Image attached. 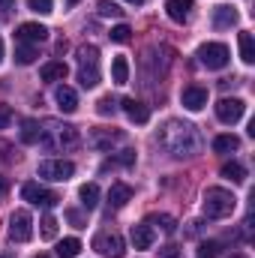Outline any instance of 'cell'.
Listing matches in <instances>:
<instances>
[{
	"instance_id": "obj_1",
	"label": "cell",
	"mask_w": 255,
	"mask_h": 258,
	"mask_svg": "<svg viewBox=\"0 0 255 258\" xmlns=\"http://www.w3.org/2000/svg\"><path fill=\"white\" fill-rule=\"evenodd\" d=\"M159 144L174 156V159H189L201 150V135L192 123L183 120H168L159 129Z\"/></svg>"
},
{
	"instance_id": "obj_2",
	"label": "cell",
	"mask_w": 255,
	"mask_h": 258,
	"mask_svg": "<svg viewBox=\"0 0 255 258\" xmlns=\"http://www.w3.org/2000/svg\"><path fill=\"white\" fill-rule=\"evenodd\" d=\"M39 144L45 147V150H69V147H75L78 144V129L69 126V123H54V120H48L42 132H39Z\"/></svg>"
},
{
	"instance_id": "obj_3",
	"label": "cell",
	"mask_w": 255,
	"mask_h": 258,
	"mask_svg": "<svg viewBox=\"0 0 255 258\" xmlns=\"http://www.w3.org/2000/svg\"><path fill=\"white\" fill-rule=\"evenodd\" d=\"M201 207H204V216H207V219H225V216L234 213L237 198L228 192V189H222V186H210V189L204 192Z\"/></svg>"
},
{
	"instance_id": "obj_4",
	"label": "cell",
	"mask_w": 255,
	"mask_h": 258,
	"mask_svg": "<svg viewBox=\"0 0 255 258\" xmlns=\"http://www.w3.org/2000/svg\"><path fill=\"white\" fill-rule=\"evenodd\" d=\"M78 81H81V87H96L99 84V48L96 45H81L78 48Z\"/></svg>"
},
{
	"instance_id": "obj_5",
	"label": "cell",
	"mask_w": 255,
	"mask_h": 258,
	"mask_svg": "<svg viewBox=\"0 0 255 258\" xmlns=\"http://www.w3.org/2000/svg\"><path fill=\"white\" fill-rule=\"evenodd\" d=\"M228 48L222 45V42H204L201 48H198V60L201 66H207V69H225L228 66Z\"/></svg>"
},
{
	"instance_id": "obj_6",
	"label": "cell",
	"mask_w": 255,
	"mask_h": 258,
	"mask_svg": "<svg viewBox=\"0 0 255 258\" xmlns=\"http://www.w3.org/2000/svg\"><path fill=\"white\" fill-rule=\"evenodd\" d=\"M93 249H96L99 255H105V258H123L126 255L123 237L114 234V231H102V234H96V237H93Z\"/></svg>"
},
{
	"instance_id": "obj_7",
	"label": "cell",
	"mask_w": 255,
	"mask_h": 258,
	"mask_svg": "<svg viewBox=\"0 0 255 258\" xmlns=\"http://www.w3.org/2000/svg\"><path fill=\"white\" fill-rule=\"evenodd\" d=\"M72 174H75V165L69 159H45V162H39V177H45V180L63 183Z\"/></svg>"
},
{
	"instance_id": "obj_8",
	"label": "cell",
	"mask_w": 255,
	"mask_h": 258,
	"mask_svg": "<svg viewBox=\"0 0 255 258\" xmlns=\"http://www.w3.org/2000/svg\"><path fill=\"white\" fill-rule=\"evenodd\" d=\"M9 237H12L15 243H27V240L33 237V219H30L27 210H15V213L9 216Z\"/></svg>"
},
{
	"instance_id": "obj_9",
	"label": "cell",
	"mask_w": 255,
	"mask_h": 258,
	"mask_svg": "<svg viewBox=\"0 0 255 258\" xmlns=\"http://www.w3.org/2000/svg\"><path fill=\"white\" fill-rule=\"evenodd\" d=\"M243 111H246V105H243V99H237V96H222L219 102H216V117L222 120V123H228V126H234L240 117H243Z\"/></svg>"
},
{
	"instance_id": "obj_10",
	"label": "cell",
	"mask_w": 255,
	"mask_h": 258,
	"mask_svg": "<svg viewBox=\"0 0 255 258\" xmlns=\"http://www.w3.org/2000/svg\"><path fill=\"white\" fill-rule=\"evenodd\" d=\"M21 198L30 201V204H36V207H54L60 201V195L45 189V186H39V183H24L21 186Z\"/></svg>"
},
{
	"instance_id": "obj_11",
	"label": "cell",
	"mask_w": 255,
	"mask_h": 258,
	"mask_svg": "<svg viewBox=\"0 0 255 258\" xmlns=\"http://www.w3.org/2000/svg\"><path fill=\"white\" fill-rule=\"evenodd\" d=\"M15 39L24 42V45H39V42L48 39V27L45 24H36V21H24V24H18Z\"/></svg>"
},
{
	"instance_id": "obj_12",
	"label": "cell",
	"mask_w": 255,
	"mask_h": 258,
	"mask_svg": "<svg viewBox=\"0 0 255 258\" xmlns=\"http://www.w3.org/2000/svg\"><path fill=\"white\" fill-rule=\"evenodd\" d=\"M180 102H183V108H189V111H201V108L207 105V87H201V84H189V87H183Z\"/></svg>"
},
{
	"instance_id": "obj_13",
	"label": "cell",
	"mask_w": 255,
	"mask_h": 258,
	"mask_svg": "<svg viewBox=\"0 0 255 258\" xmlns=\"http://www.w3.org/2000/svg\"><path fill=\"white\" fill-rule=\"evenodd\" d=\"M192 9H195V3H192V0H168V3H165V12H168V18H171V21H177V24L189 21Z\"/></svg>"
},
{
	"instance_id": "obj_14",
	"label": "cell",
	"mask_w": 255,
	"mask_h": 258,
	"mask_svg": "<svg viewBox=\"0 0 255 258\" xmlns=\"http://www.w3.org/2000/svg\"><path fill=\"white\" fill-rule=\"evenodd\" d=\"M54 102H57V108H60L63 114H72V111L78 108V93H75L72 87L60 84V87L54 90Z\"/></svg>"
},
{
	"instance_id": "obj_15",
	"label": "cell",
	"mask_w": 255,
	"mask_h": 258,
	"mask_svg": "<svg viewBox=\"0 0 255 258\" xmlns=\"http://www.w3.org/2000/svg\"><path fill=\"white\" fill-rule=\"evenodd\" d=\"M153 240H156V234H153L150 222L132 225V246H135V249H150V246H153Z\"/></svg>"
},
{
	"instance_id": "obj_16",
	"label": "cell",
	"mask_w": 255,
	"mask_h": 258,
	"mask_svg": "<svg viewBox=\"0 0 255 258\" xmlns=\"http://www.w3.org/2000/svg\"><path fill=\"white\" fill-rule=\"evenodd\" d=\"M123 111H126V117L132 123H147L150 120V108L138 99H123Z\"/></svg>"
},
{
	"instance_id": "obj_17",
	"label": "cell",
	"mask_w": 255,
	"mask_h": 258,
	"mask_svg": "<svg viewBox=\"0 0 255 258\" xmlns=\"http://www.w3.org/2000/svg\"><path fill=\"white\" fill-rule=\"evenodd\" d=\"M237 24V12L231 9V6H216L213 9V27L216 30H228V27H234Z\"/></svg>"
},
{
	"instance_id": "obj_18",
	"label": "cell",
	"mask_w": 255,
	"mask_h": 258,
	"mask_svg": "<svg viewBox=\"0 0 255 258\" xmlns=\"http://www.w3.org/2000/svg\"><path fill=\"white\" fill-rule=\"evenodd\" d=\"M39 75H42V81H63L69 75V66L63 60H51V63H45L39 69Z\"/></svg>"
},
{
	"instance_id": "obj_19",
	"label": "cell",
	"mask_w": 255,
	"mask_h": 258,
	"mask_svg": "<svg viewBox=\"0 0 255 258\" xmlns=\"http://www.w3.org/2000/svg\"><path fill=\"white\" fill-rule=\"evenodd\" d=\"M117 141H120V132H102V129H96V132L90 135V144H93L96 150H111Z\"/></svg>"
},
{
	"instance_id": "obj_20",
	"label": "cell",
	"mask_w": 255,
	"mask_h": 258,
	"mask_svg": "<svg viewBox=\"0 0 255 258\" xmlns=\"http://www.w3.org/2000/svg\"><path fill=\"white\" fill-rule=\"evenodd\" d=\"M129 198H132V186H126V183H111V189H108L111 207H123Z\"/></svg>"
},
{
	"instance_id": "obj_21",
	"label": "cell",
	"mask_w": 255,
	"mask_h": 258,
	"mask_svg": "<svg viewBox=\"0 0 255 258\" xmlns=\"http://www.w3.org/2000/svg\"><path fill=\"white\" fill-rule=\"evenodd\" d=\"M39 132H42V126L36 120H21L18 138H21V144H39Z\"/></svg>"
},
{
	"instance_id": "obj_22",
	"label": "cell",
	"mask_w": 255,
	"mask_h": 258,
	"mask_svg": "<svg viewBox=\"0 0 255 258\" xmlns=\"http://www.w3.org/2000/svg\"><path fill=\"white\" fill-rule=\"evenodd\" d=\"M237 42H240V57H243V63H255V39L249 30H243L240 36H237Z\"/></svg>"
},
{
	"instance_id": "obj_23",
	"label": "cell",
	"mask_w": 255,
	"mask_h": 258,
	"mask_svg": "<svg viewBox=\"0 0 255 258\" xmlns=\"http://www.w3.org/2000/svg\"><path fill=\"white\" fill-rule=\"evenodd\" d=\"M78 198H81V204H84L87 210H93V207L99 204V186H96V183H84V186L78 189Z\"/></svg>"
},
{
	"instance_id": "obj_24",
	"label": "cell",
	"mask_w": 255,
	"mask_h": 258,
	"mask_svg": "<svg viewBox=\"0 0 255 258\" xmlns=\"http://www.w3.org/2000/svg\"><path fill=\"white\" fill-rule=\"evenodd\" d=\"M240 147V138L237 135H216L213 138V150L216 153H231V150H237Z\"/></svg>"
},
{
	"instance_id": "obj_25",
	"label": "cell",
	"mask_w": 255,
	"mask_h": 258,
	"mask_svg": "<svg viewBox=\"0 0 255 258\" xmlns=\"http://www.w3.org/2000/svg\"><path fill=\"white\" fill-rule=\"evenodd\" d=\"M114 165H123V168H129V165H135V150H120L117 156L105 159V162H102V171H108V168H114Z\"/></svg>"
},
{
	"instance_id": "obj_26",
	"label": "cell",
	"mask_w": 255,
	"mask_h": 258,
	"mask_svg": "<svg viewBox=\"0 0 255 258\" xmlns=\"http://www.w3.org/2000/svg\"><path fill=\"white\" fill-rule=\"evenodd\" d=\"M81 252V240L78 237H66L57 243V258H75Z\"/></svg>"
},
{
	"instance_id": "obj_27",
	"label": "cell",
	"mask_w": 255,
	"mask_h": 258,
	"mask_svg": "<svg viewBox=\"0 0 255 258\" xmlns=\"http://www.w3.org/2000/svg\"><path fill=\"white\" fill-rule=\"evenodd\" d=\"M111 78H114V84H126L129 81V60L126 57H114V63H111Z\"/></svg>"
},
{
	"instance_id": "obj_28",
	"label": "cell",
	"mask_w": 255,
	"mask_h": 258,
	"mask_svg": "<svg viewBox=\"0 0 255 258\" xmlns=\"http://www.w3.org/2000/svg\"><path fill=\"white\" fill-rule=\"evenodd\" d=\"M195 255L198 258H219L222 255V243L219 240H201L198 249H195Z\"/></svg>"
},
{
	"instance_id": "obj_29",
	"label": "cell",
	"mask_w": 255,
	"mask_h": 258,
	"mask_svg": "<svg viewBox=\"0 0 255 258\" xmlns=\"http://www.w3.org/2000/svg\"><path fill=\"white\" fill-rule=\"evenodd\" d=\"M222 177H228V180H234V183H243V180H246V168H243L240 162H225V165H222Z\"/></svg>"
},
{
	"instance_id": "obj_30",
	"label": "cell",
	"mask_w": 255,
	"mask_h": 258,
	"mask_svg": "<svg viewBox=\"0 0 255 258\" xmlns=\"http://www.w3.org/2000/svg\"><path fill=\"white\" fill-rule=\"evenodd\" d=\"M33 60H36V48H33V45H24V42H21V45L15 48V63L30 66Z\"/></svg>"
},
{
	"instance_id": "obj_31",
	"label": "cell",
	"mask_w": 255,
	"mask_h": 258,
	"mask_svg": "<svg viewBox=\"0 0 255 258\" xmlns=\"http://www.w3.org/2000/svg\"><path fill=\"white\" fill-rule=\"evenodd\" d=\"M96 12H99L102 18H120V15H123V9H120L117 3H111V0H99V3H96Z\"/></svg>"
},
{
	"instance_id": "obj_32",
	"label": "cell",
	"mask_w": 255,
	"mask_h": 258,
	"mask_svg": "<svg viewBox=\"0 0 255 258\" xmlns=\"http://www.w3.org/2000/svg\"><path fill=\"white\" fill-rule=\"evenodd\" d=\"M147 222H159V228H162L165 234H174V231H177V222H174V216H168V213H156V216H150Z\"/></svg>"
},
{
	"instance_id": "obj_33",
	"label": "cell",
	"mask_w": 255,
	"mask_h": 258,
	"mask_svg": "<svg viewBox=\"0 0 255 258\" xmlns=\"http://www.w3.org/2000/svg\"><path fill=\"white\" fill-rule=\"evenodd\" d=\"M111 42H117V45H126L129 39H132V27L129 24H117V27H111Z\"/></svg>"
},
{
	"instance_id": "obj_34",
	"label": "cell",
	"mask_w": 255,
	"mask_h": 258,
	"mask_svg": "<svg viewBox=\"0 0 255 258\" xmlns=\"http://www.w3.org/2000/svg\"><path fill=\"white\" fill-rule=\"evenodd\" d=\"M39 225H42V228H39L42 240H54V237H57V219H54V216H45Z\"/></svg>"
},
{
	"instance_id": "obj_35",
	"label": "cell",
	"mask_w": 255,
	"mask_h": 258,
	"mask_svg": "<svg viewBox=\"0 0 255 258\" xmlns=\"http://www.w3.org/2000/svg\"><path fill=\"white\" fill-rule=\"evenodd\" d=\"M117 111V102L111 99V96H102L99 102H96V114H102V117H108V114H114Z\"/></svg>"
},
{
	"instance_id": "obj_36",
	"label": "cell",
	"mask_w": 255,
	"mask_h": 258,
	"mask_svg": "<svg viewBox=\"0 0 255 258\" xmlns=\"http://www.w3.org/2000/svg\"><path fill=\"white\" fill-rule=\"evenodd\" d=\"M27 6H30L33 12H39V15H48V12L54 9V3H51V0H27Z\"/></svg>"
},
{
	"instance_id": "obj_37",
	"label": "cell",
	"mask_w": 255,
	"mask_h": 258,
	"mask_svg": "<svg viewBox=\"0 0 255 258\" xmlns=\"http://www.w3.org/2000/svg\"><path fill=\"white\" fill-rule=\"evenodd\" d=\"M12 117H15V111H12V105H6V102H0V129H6L12 123Z\"/></svg>"
},
{
	"instance_id": "obj_38",
	"label": "cell",
	"mask_w": 255,
	"mask_h": 258,
	"mask_svg": "<svg viewBox=\"0 0 255 258\" xmlns=\"http://www.w3.org/2000/svg\"><path fill=\"white\" fill-rule=\"evenodd\" d=\"M159 258H183V249H180V246H174V243H168V246H162V249H159Z\"/></svg>"
},
{
	"instance_id": "obj_39",
	"label": "cell",
	"mask_w": 255,
	"mask_h": 258,
	"mask_svg": "<svg viewBox=\"0 0 255 258\" xmlns=\"http://www.w3.org/2000/svg\"><path fill=\"white\" fill-rule=\"evenodd\" d=\"M66 219H69L75 228H84V216H81L78 210H66Z\"/></svg>"
},
{
	"instance_id": "obj_40",
	"label": "cell",
	"mask_w": 255,
	"mask_h": 258,
	"mask_svg": "<svg viewBox=\"0 0 255 258\" xmlns=\"http://www.w3.org/2000/svg\"><path fill=\"white\" fill-rule=\"evenodd\" d=\"M201 228H204V222H201V219H192L189 228H186V234H189V237H195V234H201Z\"/></svg>"
},
{
	"instance_id": "obj_41",
	"label": "cell",
	"mask_w": 255,
	"mask_h": 258,
	"mask_svg": "<svg viewBox=\"0 0 255 258\" xmlns=\"http://www.w3.org/2000/svg\"><path fill=\"white\" fill-rule=\"evenodd\" d=\"M6 192H9V180H6V177H0V201L6 198Z\"/></svg>"
},
{
	"instance_id": "obj_42",
	"label": "cell",
	"mask_w": 255,
	"mask_h": 258,
	"mask_svg": "<svg viewBox=\"0 0 255 258\" xmlns=\"http://www.w3.org/2000/svg\"><path fill=\"white\" fill-rule=\"evenodd\" d=\"M0 9H3V12H9V9H15V0H0Z\"/></svg>"
},
{
	"instance_id": "obj_43",
	"label": "cell",
	"mask_w": 255,
	"mask_h": 258,
	"mask_svg": "<svg viewBox=\"0 0 255 258\" xmlns=\"http://www.w3.org/2000/svg\"><path fill=\"white\" fill-rule=\"evenodd\" d=\"M126 3H135V6H141V3H144V0H126Z\"/></svg>"
},
{
	"instance_id": "obj_44",
	"label": "cell",
	"mask_w": 255,
	"mask_h": 258,
	"mask_svg": "<svg viewBox=\"0 0 255 258\" xmlns=\"http://www.w3.org/2000/svg\"><path fill=\"white\" fill-rule=\"evenodd\" d=\"M75 3H78V0H66V6H75Z\"/></svg>"
},
{
	"instance_id": "obj_45",
	"label": "cell",
	"mask_w": 255,
	"mask_h": 258,
	"mask_svg": "<svg viewBox=\"0 0 255 258\" xmlns=\"http://www.w3.org/2000/svg\"><path fill=\"white\" fill-rule=\"evenodd\" d=\"M0 60H3V42H0Z\"/></svg>"
},
{
	"instance_id": "obj_46",
	"label": "cell",
	"mask_w": 255,
	"mask_h": 258,
	"mask_svg": "<svg viewBox=\"0 0 255 258\" xmlns=\"http://www.w3.org/2000/svg\"><path fill=\"white\" fill-rule=\"evenodd\" d=\"M33 258H48V255H33Z\"/></svg>"
},
{
	"instance_id": "obj_47",
	"label": "cell",
	"mask_w": 255,
	"mask_h": 258,
	"mask_svg": "<svg viewBox=\"0 0 255 258\" xmlns=\"http://www.w3.org/2000/svg\"><path fill=\"white\" fill-rule=\"evenodd\" d=\"M3 258H6V255H3Z\"/></svg>"
}]
</instances>
